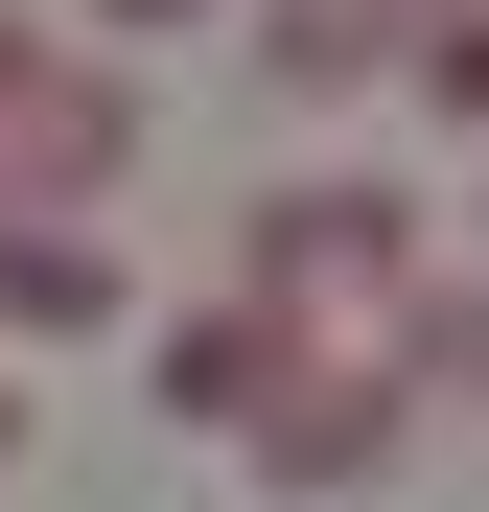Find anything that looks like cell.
Returning <instances> with one entry per match:
<instances>
[{"label": "cell", "mask_w": 489, "mask_h": 512, "mask_svg": "<svg viewBox=\"0 0 489 512\" xmlns=\"http://www.w3.org/2000/svg\"><path fill=\"white\" fill-rule=\"evenodd\" d=\"M117 24H187V0H117Z\"/></svg>", "instance_id": "6da1fadb"}]
</instances>
